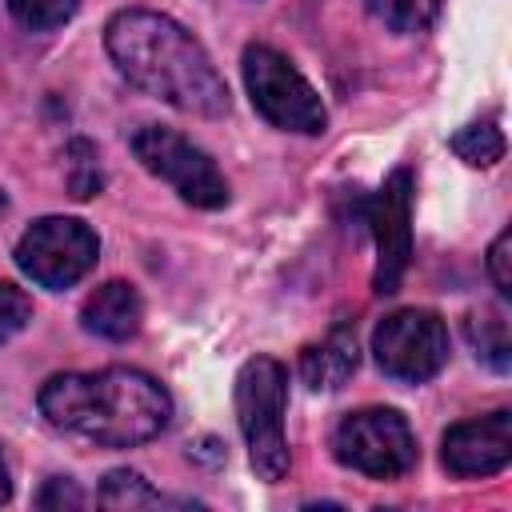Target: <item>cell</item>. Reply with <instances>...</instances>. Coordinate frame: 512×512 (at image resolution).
Segmentation results:
<instances>
[{
	"mask_svg": "<svg viewBox=\"0 0 512 512\" xmlns=\"http://www.w3.org/2000/svg\"><path fill=\"white\" fill-rule=\"evenodd\" d=\"M104 48L128 84L192 116H224L228 84L204 44L164 12L124 8L104 24Z\"/></svg>",
	"mask_w": 512,
	"mask_h": 512,
	"instance_id": "obj_1",
	"label": "cell"
},
{
	"mask_svg": "<svg viewBox=\"0 0 512 512\" xmlns=\"http://www.w3.org/2000/svg\"><path fill=\"white\" fill-rule=\"evenodd\" d=\"M44 420L68 436L104 448H132L164 432L172 416L168 392L140 368L60 372L36 396Z\"/></svg>",
	"mask_w": 512,
	"mask_h": 512,
	"instance_id": "obj_2",
	"label": "cell"
},
{
	"mask_svg": "<svg viewBox=\"0 0 512 512\" xmlns=\"http://www.w3.org/2000/svg\"><path fill=\"white\" fill-rule=\"evenodd\" d=\"M288 372L272 356H256L236 376V420L248 440V460L260 480H280L288 472Z\"/></svg>",
	"mask_w": 512,
	"mask_h": 512,
	"instance_id": "obj_3",
	"label": "cell"
},
{
	"mask_svg": "<svg viewBox=\"0 0 512 512\" xmlns=\"http://www.w3.org/2000/svg\"><path fill=\"white\" fill-rule=\"evenodd\" d=\"M240 68H244V88L252 96V108L268 124H276L284 132H304V136L324 132V124H328L324 100L316 96V88L300 76V68L284 52H276L268 44H248Z\"/></svg>",
	"mask_w": 512,
	"mask_h": 512,
	"instance_id": "obj_4",
	"label": "cell"
},
{
	"mask_svg": "<svg viewBox=\"0 0 512 512\" xmlns=\"http://www.w3.org/2000/svg\"><path fill=\"white\" fill-rule=\"evenodd\" d=\"M132 152L136 160L160 176L164 184H172V192L192 204V208H224L228 204V180L224 172L208 160V152H200L192 140H184L180 132L172 128H160V124H144L132 132Z\"/></svg>",
	"mask_w": 512,
	"mask_h": 512,
	"instance_id": "obj_5",
	"label": "cell"
},
{
	"mask_svg": "<svg viewBox=\"0 0 512 512\" xmlns=\"http://www.w3.org/2000/svg\"><path fill=\"white\" fill-rule=\"evenodd\" d=\"M332 452L352 472L396 480L416 464V436L396 408H360L336 424Z\"/></svg>",
	"mask_w": 512,
	"mask_h": 512,
	"instance_id": "obj_6",
	"label": "cell"
},
{
	"mask_svg": "<svg viewBox=\"0 0 512 512\" xmlns=\"http://www.w3.org/2000/svg\"><path fill=\"white\" fill-rule=\"evenodd\" d=\"M100 256L96 232L76 216H44L24 228L16 240V264L24 276H32L40 288H72L92 272Z\"/></svg>",
	"mask_w": 512,
	"mask_h": 512,
	"instance_id": "obj_7",
	"label": "cell"
},
{
	"mask_svg": "<svg viewBox=\"0 0 512 512\" xmlns=\"http://www.w3.org/2000/svg\"><path fill=\"white\" fill-rule=\"evenodd\" d=\"M372 352L384 376L424 384L448 364V328L428 308H400L376 324Z\"/></svg>",
	"mask_w": 512,
	"mask_h": 512,
	"instance_id": "obj_8",
	"label": "cell"
},
{
	"mask_svg": "<svg viewBox=\"0 0 512 512\" xmlns=\"http://www.w3.org/2000/svg\"><path fill=\"white\" fill-rule=\"evenodd\" d=\"M364 220L376 240V276L372 288L380 296L400 288V276L412 256V176L408 168H396L364 204Z\"/></svg>",
	"mask_w": 512,
	"mask_h": 512,
	"instance_id": "obj_9",
	"label": "cell"
},
{
	"mask_svg": "<svg viewBox=\"0 0 512 512\" xmlns=\"http://www.w3.org/2000/svg\"><path fill=\"white\" fill-rule=\"evenodd\" d=\"M444 468L456 476H492L512 460V412L496 408L488 416L452 424L444 432Z\"/></svg>",
	"mask_w": 512,
	"mask_h": 512,
	"instance_id": "obj_10",
	"label": "cell"
},
{
	"mask_svg": "<svg viewBox=\"0 0 512 512\" xmlns=\"http://www.w3.org/2000/svg\"><path fill=\"white\" fill-rule=\"evenodd\" d=\"M80 320L92 336L100 340H128L140 332V320H144V304H140V292L128 284V280H108L100 284L84 308H80Z\"/></svg>",
	"mask_w": 512,
	"mask_h": 512,
	"instance_id": "obj_11",
	"label": "cell"
},
{
	"mask_svg": "<svg viewBox=\"0 0 512 512\" xmlns=\"http://www.w3.org/2000/svg\"><path fill=\"white\" fill-rule=\"evenodd\" d=\"M356 360H360V352H356V328L340 324L320 344H308L300 352V376H304V384L312 392H332V388H340L356 372Z\"/></svg>",
	"mask_w": 512,
	"mask_h": 512,
	"instance_id": "obj_12",
	"label": "cell"
},
{
	"mask_svg": "<svg viewBox=\"0 0 512 512\" xmlns=\"http://www.w3.org/2000/svg\"><path fill=\"white\" fill-rule=\"evenodd\" d=\"M468 340H472L480 360H488L496 372H508V364H512V336H508V320L500 312H472L468 316Z\"/></svg>",
	"mask_w": 512,
	"mask_h": 512,
	"instance_id": "obj_13",
	"label": "cell"
},
{
	"mask_svg": "<svg viewBox=\"0 0 512 512\" xmlns=\"http://www.w3.org/2000/svg\"><path fill=\"white\" fill-rule=\"evenodd\" d=\"M96 500L104 508H128V512L132 508H160L164 504V496L156 488H148V480L140 472H132V468L108 472L104 484H100V492H96Z\"/></svg>",
	"mask_w": 512,
	"mask_h": 512,
	"instance_id": "obj_14",
	"label": "cell"
},
{
	"mask_svg": "<svg viewBox=\"0 0 512 512\" xmlns=\"http://www.w3.org/2000/svg\"><path fill=\"white\" fill-rule=\"evenodd\" d=\"M364 4L392 32H424L440 12V0H364Z\"/></svg>",
	"mask_w": 512,
	"mask_h": 512,
	"instance_id": "obj_15",
	"label": "cell"
},
{
	"mask_svg": "<svg viewBox=\"0 0 512 512\" xmlns=\"http://www.w3.org/2000/svg\"><path fill=\"white\" fill-rule=\"evenodd\" d=\"M452 152L464 160V164H476V168H488L504 156V136L496 124H464L456 136H452Z\"/></svg>",
	"mask_w": 512,
	"mask_h": 512,
	"instance_id": "obj_16",
	"label": "cell"
},
{
	"mask_svg": "<svg viewBox=\"0 0 512 512\" xmlns=\"http://www.w3.org/2000/svg\"><path fill=\"white\" fill-rule=\"evenodd\" d=\"M76 8H80V0H8L12 20L24 24V28H32V32L60 28L64 20H72Z\"/></svg>",
	"mask_w": 512,
	"mask_h": 512,
	"instance_id": "obj_17",
	"label": "cell"
},
{
	"mask_svg": "<svg viewBox=\"0 0 512 512\" xmlns=\"http://www.w3.org/2000/svg\"><path fill=\"white\" fill-rule=\"evenodd\" d=\"M68 184H72V196H80V200L100 192V164H96V148L88 140L68 144Z\"/></svg>",
	"mask_w": 512,
	"mask_h": 512,
	"instance_id": "obj_18",
	"label": "cell"
},
{
	"mask_svg": "<svg viewBox=\"0 0 512 512\" xmlns=\"http://www.w3.org/2000/svg\"><path fill=\"white\" fill-rule=\"evenodd\" d=\"M28 320H32V300L16 284L0 280V344L12 340L16 332H24Z\"/></svg>",
	"mask_w": 512,
	"mask_h": 512,
	"instance_id": "obj_19",
	"label": "cell"
},
{
	"mask_svg": "<svg viewBox=\"0 0 512 512\" xmlns=\"http://www.w3.org/2000/svg\"><path fill=\"white\" fill-rule=\"evenodd\" d=\"M488 276L500 296H512V232H500L488 248Z\"/></svg>",
	"mask_w": 512,
	"mask_h": 512,
	"instance_id": "obj_20",
	"label": "cell"
},
{
	"mask_svg": "<svg viewBox=\"0 0 512 512\" xmlns=\"http://www.w3.org/2000/svg\"><path fill=\"white\" fill-rule=\"evenodd\" d=\"M40 508H80L84 504V492L72 484V480H48L36 496Z\"/></svg>",
	"mask_w": 512,
	"mask_h": 512,
	"instance_id": "obj_21",
	"label": "cell"
},
{
	"mask_svg": "<svg viewBox=\"0 0 512 512\" xmlns=\"http://www.w3.org/2000/svg\"><path fill=\"white\" fill-rule=\"evenodd\" d=\"M12 496V480H8V464H4V456H0V504Z\"/></svg>",
	"mask_w": 512,
	"mask_h": 512,
	"instance_id": "obj_22",
	"label": "cell"
},
{
	"mask_svg": "<svg viewBox=\"0 0 512 512\" xmlns=\"http://www.w3.org/2000/svg\"><path fill=\"white\" fill-rule=\"evenodd\" d=\"M4 208H8V196H4V192H0V212H4Z\"/></svg>",
	"mask_w": 512,
	"mask_h": 512,
	"instance_id": "obj_23",
	"label": "cell"
}]
</instances>
